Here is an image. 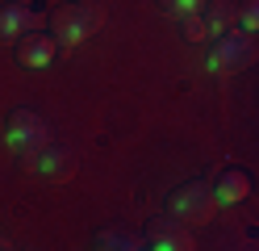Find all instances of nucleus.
<instances>
[{
  "instance_id": "f257e3e1",
  "label": "nucleus",
  "mask_w": 259,
  "mask_h": 251,
  "mask_svg": "<svg viewBox=\"0 0 259 251\" xmlns=\"http://www.w3.org/2000/svg\"><path fill=\"white\" fill-rule=\"evenodd\" d=\"M101 25H105V5L101 0H75V5H63L55 13V38L63 46H79Z\"/></svg>"
},
{
  "instance_id": "f03ea898",
  "label": "nucleus",
  "mask_w": 259,
  "mask_h": 251,
  "mask_svg": "<svg viewBox=\"0 0 259 251\" xmlns=\"http://www.w3.org/2000/svg\"><path fill=\"white\" fill-rule=\"evenodd\" d=\"M5 142L21 155V163H29L46 142H51V126H46V117L34 113V109H13L9 126H5Z\"/></svg>"
},
{
  "instance_id": "7ed1b4c3",
  "label": "nucleus",
  "mask_w": 259,
  "mask_h": 251,
  "mask_svg": "<svg viewBox=\"0 0 259 251\" xmlns=\"http://www.w3.org/2000/svg\"><path fill=\"white\" fill-rule=\"evenodd\" d=\"M213 209H218V197H213V184H205V180H188L167 197V213L188 222V226L192 222H209Z\"/></svg>"
},
{
  "instance_id": "20e7f679",
  "label": "nucleus",
  "mask_w": 259,
  "mask_h": 251,
  "mask_svg": "<svg viewBox=\"0 0 259 251\" xmlns=\"http://www.w3.org/2000/svg\"><path fill=\"white\" fill-rule=\"evenodd\" d=\"M255 59V42L247 29H226L222 38H213V50H209V71H238Z\"/></svg>"
},
{
  "instance_id": "39448f33",
  "label": "nucleus",
  "mask_w": 259,
  "mask_h": 251,
  "mask_svg": "<svg viewBox=\"0 0 259 251\" xmlns=\"http://www.w3.org/2000/svg\"><path fill=\"white\" fill-rule=\"evenodd\" d=\"M147 247L155 251H188L192 247V234H188V222H180V218H155V222L147 226Z\"/></svg>"
},
{
  "instance_id": "423d86ee",
  "label": "nucleus",
  "mask_w": 259,
  "mask_h": 251,
  "mask_svg": "<svg viewBox=\"0 0 259 251\" xmlns=\"http://www.w3.org/2000/svg\"><path fill=\"white\" fill-rule=\"evenodd\" d=\"M29 167H38L46 180H67L75 172V155H71V147H63V142H46L38 155L29 159Z\"/></svg>"
},
{
  "instance_id": "0eeeda50",
  "label": "nucleus",
  "mask_w": 259,
  "mask_h": 251,
  "mask_svg": "<svg viewBox=\"0 0 259 251\" xmlns=\"http://www.w3.org/2000/svg\"><path fill=\"white\" fill-rule=\"evenodd\" d=\"M59 50V38H51V33H25V38H17V63L21 67H51Z\"/></svg>"
},
{
  "instance_id": "6e6552de",
  "label": "nucleus",
  "mask_w": 259,
  "mask_h": 251,
  "mask_svg": "<svg viewBox=\"0 0 259 251\" xmlns=\"http://www.w3.org/2000/svg\"><path fill=\"white\" fill-rule=\"evenodd\" d=\"M29 29H34V9H29V5H17V0L0 5V38H5V42L25 38Z\"/></svg>"
},
{
  "instance_id": "1a4fd4ad",
  "label": "nucleus",
  "mask_w": 259,
  "mask_h": 251,
  "mask_svg": "<svg viewBox=\"0 0 259 251\" xmlns=\"http://www.w3.org/2000/svg\"><path fill=\"white\" fill-rule=\"evenodd\" d=\"M213 197H218V205L247 201V197H251V176L242 172V167H226V172L213 180Z\"/></svg>"
},
{
  "instance_id": "9d476101",
  "label": "nucleus",
  "mask_w": 259,
  "mask_h": 251,
  "mask_svg": "<svg viewBox=\"0 0 259 251\" xmlns=\"http://www.w3.org/2000/svg\"><path fill=\"white\" fill-rule=\"evenodd\" d=\"M201 21H205V33H209V38H222L226 29H234V21H238V5H230V0H205Z\"/></svg>"
},
{
  "instance_id": "9b49d317",
  "label": "nucleus",
  "mask_w": 259,
  "mask_h": 251,
  "mask_svg": "<svg viewBox=\"0 0 259 251\" xmlns=\"http://www.w3.org/2000/svg\"><path fill=\"white\" fill-rule=\"evenodd\" d=\"M96 243H101V247H117V251H138V247H147L142 234H125V230H101V234H96Z\"/></svg>"
},
{
  "instance_id": "f8f14e48",
  "label": "nucleus",
  "mask_w": 259,
  "mask_h": 251,
  "mask_svg": "<svg viewBox=\"0 0 259 251\" xmlns=\"http://www.w3.org/2000/svg\"><path fill=\"white\" fill-rule=\"evenodd\" d=\"M159 9H163L167 17H192V13H201L205 9V0H159Z\"/></svg>"
},
{
  "instance_id": "ddd939ff",
  "label": "nucleus",
  "mask_w": 259,
  "mask_h": 251,
  "mask_svg": "<svg viewBox=\"0 0 259 251\" xmlns=\"http://www.w3.org/2000/svg\"><path fill=\"white\" fill-rule=\"evenodd\" d=\"M238 25L247 33L259 29V0H242V5H238Z\"/></svg>"
},
{
  "instance_id": "4468645a",
  "label": "nucleus",
  "mask_w": 259,
  "mask_h": 251,
  "mask_svg": "<svg viewBox=\"0 0 259 251\" xmlns=\"http://www.w3.org/2000/svg\"><path fill=\"white\" fill-rule=\"evenodd\" d=\"M184 38H188V42H205V38H209V33H205V21H201V13L184 17Z\"/></svg>"
},
{
  "instance_id": "2eb2a0df",
  "label": "nucleus",
  "mask_w": 259,
  "mask_h": 251,
  "mask_svg": "<svg viewBox=\"0 0 259 251\" xmlns=\"http://www.w3.org/2000/svg\"><path fill=\"white\" fill-rule=\"evenodd\" d=\"M9 247H13V243H9V239H5V234H0V251H9Z\"/></svg>"
}]
</instances>
